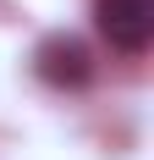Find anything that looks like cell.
I'll return each mask as SVG.
<instances>
[{
  "label": "cell",
  "instance_id": "cell-1",
  "mask_svg": "<svg viewBox=\"0 0 154 160\" xmlns=\"http://www.w3.org/2000/svg\"><path fill=\"white\" fill-rule=\"evenodd\" d=\"M33 72L50 88H88L94 83V50L72 33H50L44 44L33 50Z\"/></svg>",
  "mask_w": 154,
  "mask_h": 160
},
{
  "label": "cell",
  "instance_id": "cell-2",
  "mask_svg": "<svg viewBox=\"0 0 154 160\" xmlns=\"http://www.w3.org/2000/svg\"><path fill=\"white\" fill-rule=\"evenodd\" d=\"M94 22L116 50L127 55H143L154 39V0H99L94 6Z\"/></svg>",
  "mask_w": 154,
  "mask_h": 160
}]
</instances>
